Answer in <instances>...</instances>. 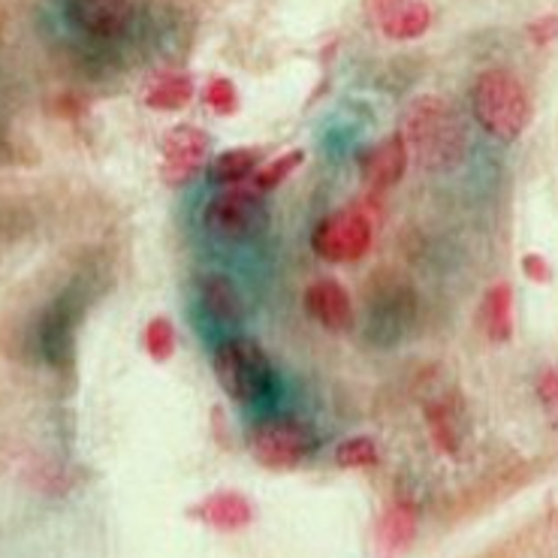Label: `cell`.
Segmentation results:
<instances>
[{
  "label": "cell",
  "instance_id": "8fae6325",
  "mask_svg": "<svg viewBox=\"0 0 558 558\" xmlns=\"http://www.w3.org/2000/svg\"><path fill=\"white\" fill-rule=\"evenodd\" d=\"M363 13L387 39H416L432 27V7L426 0H363Z\"/></svg>",
  "mask_w": 558,
  "mask_h": 558
},
{
  "label": "cell",
  "instance_id": "ac0fdd59",
  "mask_svg": "<svg viewBox=\"0 0 558 558\" xmlns=\"http://www.w3.org/2000/svg\"><path fill=\"white\" fill-rule=\"evenodd\" d=\"M416 525H420V517H416V507L408 505V501H392L380 520H377V544L384 553H399V549H408L414 544Z\"/></svg>",
  "mask_w": 558,
  "mask_h": 558
},
{
  "label": "cell",
  "instance_id": "5bb4252c",
  "mask_svg": "<svg viewBox=\"0 0 558 558\" xmlns=\"http://www.w3.org/2000/svg\"><path fill=\"white\" fill-rule=\"evenodd\" d=\"M411 163V151L402 133H390L360 155V179L372 191H390L402 182Z\"/></svg>",
  "mask_w": 558,
  "mask_h": 558
},
{
  "label": "cell",
  "instance_id": "52a82bcc",
  "mask_svg": "<svg viewBox=\"0 0 558 558\" xmlns=\"http://www.w3.org/2000/svg\"><path fill=\"white\" fill-rule=\"evenodd\" d=\"M372 235V221L360 208H338L314 223L312 247L326 263H356L368 254Z\"/></svg>",
  "mask_w": 558,
  "mask_h": 558
},
{
  "label": "cell",
  "instance_id": "3957f363",
  "mask_svg": "<svg viewBox=\"0 0 558 558\" xmlns=\"http://www.w3.org/2000/svg\"><path fill=\"white\" fill-rule=\"evenodd\" d=\"M471 112L489 136L501 143H513L532 124V97L520 76L493 66L483 70L471 85Z\"/></svg>",
  "mask_w": 558,
  "mask_h": 558
},
{
  "label": "cell",
  "instance_id": "30bf717a",
  "mask_svg": "<svg viewBox=\"0 0 558 558\" xmlns=\"http://www.w3.org/2000/svg\"><path fill=\"white\" fill-rule=\"evenodd\" d=\"M208 155H211V136L199 131L196 124H179L163 136V145H160V179L169 187L194 182L206 169Z\"/></svg>",
  "mask_w": 558,
  "mask_h": 558
},
{
  "label": "cell",
  "instance_id": "7c38bea8",
  "mask_svg": "<svg viewBox=\"0 0 558 558\" xmlns=\"http://www.w3.org/2000/svg\"><path fill=\"white\" fill-rule=\"evenodd\" d=\"M302 305H305V314L326 332H336V336L338 332H351L353 324H356L351 293L336 278L312 281L302 293Z\"/></svg>",
  "mask_w": 558,
  "mask_h": 558
},
{
  "label": "cell",
  "instance_id": "8992f818",
  "mask_svg": "<svg viewBox=\"0 0 558 558\" xmlns=\"http://www.w3.org/2000/svg\"><path fill=\"white\" fill-rule=\"evenodd\" d=\"M203 223H206V233L218 239L221 245H245L266 233L269 211H266L260 191L223 187L221 194L208 199Z\"/></svg>",
  "mask_w": 558,
  "mask_h": 558
},
{
  "label": "cell",
  "instance_id": "9a60e30c",
  "mask_svg": "<svg viewBox=\"0 0 558 558\" xmlns=\"http://www.w3.org/2000/svg\"><path fill=\"white\" fill-rule=\"evenodd\" d=\"M187 517L196 522H203L208 529L223 534H233L247 529L254 517H257V507L239 489H218V493L199 498L196 505L187 507Z\"/></svg>",
  "mask_w": 558,
  "mask_h": 558
},
{
  "label": "cell",
  "instance_id": "e0dca14e",
  "mask_svg": "<svg viewBox=\"0 0 558 558\" xmlns=\"http://www.w3.org/2000/svg\"><path fill=\"white\" fill-rule=\"evenodd\" d=\"M513 287L507 281H498L486 290L481 302V326L483 336L493 344H507L513 338Z\"/></svg>",
  "mask_w": 558,
  "mask_h": 558
},
{
  "label": "cell",
  "instance_id": "d4e9b609",
  "mask_svg": "<svg viewBox=\"0 0 558 558\" xmlns=\"http://www.w3.org/2000/svg\"><path fill=\"white\" fill-rule=\"evenodd\" d=\"M534 392H537V402L544 408L546 420L558 426V365H546L537 372Z\"/></svg>",
  "mask_w": 558,
  "mask_h": 558
},
{
  "label": "cell",
  "instance_id": "6da1fadb",
  "mask_svg": "<svg viewBox=\"0 0 558 558\" xmlns=\"http://www.w3.org/2000/svg\"><path fill=\"white\" fill-rule=\"evenodd\" d=\"M402 136L416 167L426 172H453L468 155L465 121L438 94H423L408 106Z\"/></svg>",
  "mask_w": 558,
  "mask_h": 558
},
{
  "label": "cell",
  "instance_id": "44dd1931",
  "mask_svg": "<svg viewBox=\"0 0 558 558\" xmlns=\"http://www.w3.org/2000/svg\"><path fill=\"white\" fill-rule=\"evenodd\" d=\"M143 348L148 353V360H155V363H169L175 356L179 332H175V324L169 320L167 314H157V317H151L145 324Z\"/></svg>",
  "mask_w": 558,
  "mask_h": 558
},
{
  "label": "cell",
  "instance_id": "4fadbf2b",
  "mask_svg": "<svg viewBox=\"0 0 558 558\" xmlns=\"http://www.w3.org/2000/svg\"><path fill=\"white\" fill-rule=\"evenodd\" d=\"M196 299L199 308L208 320L221 329H235L245 324L247 317V299L242 287L235 284L233 275L227 272H206L196 284Z\"/></svg>",
  "mask_w": 558,
  "mask_h": 558
},
{
  "label": "cell",
  "instance_id": "277c9868",
  "mask_svg": "<svg viewBox=\"0 0 558 558\" xmlns=\"http://www.w3.org/2000/svg\"><path fill=\"white\" fill-rule=\"evenodd\" d=\"M320 447L312 420L296 414H272L247 428V450L269 471H290L308 462Z\"/></svg>",
  "mask_w": 558,
  "mask_h": 558
},
{
  "label": "cell",
  "instance_id": "603a6c76",
  "mask_svg": "<svg viewBox=\"0 0 558 558\" xmlns=\"http://www.w3.org/2000/svg\"><path fill=\"white\" fill-rule=\"evenodd\" d=\"M302 163H305V151H302V148H290V151L278 155L275 160H269V163H263V167L257 169L254 187H257L260 194L263 191H275V187L284 184Z\"/></svg>",
  "mask_w": 558,
  "mask_h": 558
},
{
  "label": "cell",
  "instance_id": "2e32d148",
  "mask_svg": "<svg viewBox=\"0 0 558 558\" xmlns=\"http://www.w3.org/2000/svg\"><path fill=\"white\" fill-rule=\"evenodd\" d=\"M423 414H426V428L432 444H435L444 456H459L468 428L462 404L456 402V399H450V396H441V399L426 402Z\"/></svg>",
  "mask_w": 558,
  "mask_h": 558
},
{
  "label": "cell",
  "instance_id": "7402d4cb",
  "mask_svg": "<svg viewBox=\"0 0 558 558\" xmlns=\"http://www.w3.org/2000/svg\"><path fill=\"white\" fill-rule=\"evenodd\" d=\"M336 465L344 468V471H363V468H375L380 453H377L375 438L368 435H353V438H344V441L336 447Z\"/></svg>",
  "mask_w": 558,
  "mask_h": 558
},
{
  "label": "cell",
  "instance_id": "4316f807",
  "mask_svg": "<svg viewBox=\"0 0 558 558\" xmlns=\"http://www.w3.org/2000/svg\"><path fill=\"white\" fill-rule=\"evenodd\" d=\"M525 34H529V39H532L534 46H549L553 39H558V13L534 19L532 25L525 27Z\"/></svg>",
  "mask_w": 558,
  "mask_h": 558
},
{
  "label": "cell",
  "instance_id": "ffe728a7",
  "mask_svg": "<svg viewBox=\"0 0 558 558\" xmlns=\"http://www.w3.org/2000/svg\"><path fill=\"white\" fill-rule=\"evenodd\" d=\"M194 100V78L187 73H163L145 88V106L155 112H179Z\"/></svg>",
  "mask_w": 558,
  "mask_h": 558
},
{
  "label": "cell",
  "instance_id": "5b68a950",
  "mask_svg": "<svg viewBox=\"0 0 558 558\" xmlns=\"http://www.w3.org/2000/svg\"><path fill=\"white\" fill-rule=\"evenodd\" d=\"M416 290L392 272H377L365 284V338L396 348L416 324Z\"/></svg>",
  "mask_w": 558,
  "mask_h": 558
},
{
  "label": "cell",
  "instance_id": "9c48e42d",
  "mask_svg": "<svg viewBox=\"0 0 558 558\" xmlns=\"http://www.w3.org/2000/svg\"><path fill=\"white\" fill-rule=\"evenodd\" d=\"M64 15L70 27L94 43H118L133 31V0H66Z\"/></svg>",
  "mask_w": 558,
  "mask_h": 558
},
{
  "label": "cell",
  "instance_id": "ba28073f",
  "mask_svg": "<svg viewBox=\"0 0 558 558\" xmlns=\"http://www.w3.org/2000/svg\"><path fill=\"white\" fill-rule=\"evenodd\" d=\"M82 320V296L66 290L49 302L37 320V348L52 368H70L76 360V336Z\"/></svg>",
  "mask_w": 558,
  "mask_h": 558
},
{
  "label": "cell",
  "instance_id": "cb8c5ba5",
  "mask_svg": "<svg viewBox=\"0 0 558 558\" xmlns=\"http://www.w3.org/2000/svg\"><path fill=\"white\" fill-rule=\"evenodd\" d=\"M203 104L215 112V116H235L239 112V88H235L230 78H208L206 88H203Z\"/></svg>",
  "mask_w": 558,
  "mask_h": 558
},
{
  "label": "cell",
  "instance_id": "d6986e66",
  "mask_svg": "<svg viewBox=\"0 0 558 558\" xmlns=\"http://www.w3.org/2000/svg\"><path fill=\"white\" fill-rule=\"evenodd\" d=\"M263 167V151L260 148H227L221 155L215 157L211 163H208V175H211V182L223 184V187H239L247 179H254L257 175V169Z\"/></svg>",
  "mask_w": 558,
  "mask_h": 558
},
{
  "label": "cell",
  "instance_id": "484cf974",
  "mask_svg": "<svg viewBox=\"0 0 558 558\" xmlns=\"http://www.w3.org/2000/svg\"><path fill=\"white\" fill-rule=\"evenodd\" d=\"M520 269L532 284H549V281H553V266H549V260H546L544 254H537V251H529V254L522 257Z\"/></svg>",
  "mask_w": 558,
  "mask_h": 558
},
{
  "label": "cell",
  "instance_id": "7a4b0ae2",
  "mask_svg": "<svg viewBox=\"0 0 558 558\" xmlns=\"http://www.w3.org/2000/svg\"><path fill=\"white\" fill-rule=\"evenodd\" d=\"M215 380L235 404H263L278 396V372L254 338H221L211 351Z\"/></svg>",
  "mask_w": 558,
  "mask_h": 558
}]
</instances>
